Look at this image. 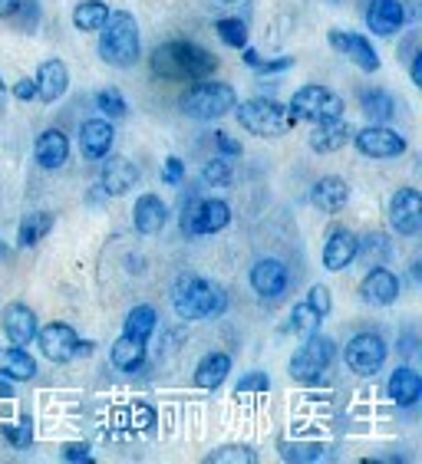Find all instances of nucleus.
<instances>
[{"label": "nucleus", "instance_id": "nucleus-1", "mask_svg": "<svg viewBox=\"0 0 422 464\" xmlns=\"http://www.w3.org/2000/svg\"><path fill=\"white\" fill-rule=\"evenodd\" d=\"M149 66L159 80L169 82H195L208 80L218 70L215 53H208L205 46H198L195 40H165L152 50Z\"/></svg>", "mask_w": 422, "mask_h": 464}, {"label": "nucleus", "instance_id": "nucleus-2", "mask_svg": "<svg viewBox=\"0 0 422 464\" xmlns=\"http://www.w3.org/2000/svg\"><path fill=\"white\" fill-rule=\"evenodd\" d=\"M99 60L113 66V70H132L139 56H142V36H139V24L129 10H116L109 14L103 30H99Z\"/></svg>", "mask_w": 422, "mask_h": 464}, {"label": "nucleus", "instance_id": "nucleus-3", "mask_svg": "<svg viewBox=\"0 0 422 464\" xmlns=\"http://www.w3.org/2000/svg\"><path fill=\"white\" fill-rule=\"evenodd\" d=\"M172 306L179 313V320H208V316H221L228 306L225 290L205 277H179Z\"/></svg>", "mask_w": 422, "mask_h": 464}, {"label": "nucleus", "instance_id": "nucleus-4", "mask_svg": "<svg viewBox=\"0 0 422 464\" xmlns=\"http://www.w3.org/2000/svg\"><path fill=\"white\" fill-rule=\"evenodd\" d=\"M234 106H238V92H234L231 82L211 80V76L208 80H195L179 96V109L189 119H198V122H211V119L228 116Z\"/></svg>", "mask_w": 422, "mask_h": 464}, {"label": "nucleus", "instance_id": "nucleus-5", "mask_svg": "<svg viewBox=\"0 0 422 464\" xmlns=\"http://www.w3.org/2000/svg\"><path fill=\"white\" fill-rule=\"evenodd\" d=\"M231 112L244 132L258 135V139H278V135H288L297 125V119L290 116L288 106H280L278 99H264V96L244 99Z\"/></svg>", "mask_w": 422, "mask_h": 464}, {"label": "nucleus", "instance_id": "nucleus-6", "mask_svg": "<svg viewBox=\"0 0 422 464\" xmlns=\"http://www.w3.org/2000/svg\"><path fill=\"white\" fill-rule=\"evenodd\" d=\"M290 116L297 122H327V119H340L343 116V96L333 92L330 86H320V82H307L290 96Z\"/></svg>", "mask_w": 422, "mask_h": 464}, {"label": "nucleus", "instance_id": "nucleus-7", "mask_svg": "<svg viewBox=\"0 0 422 464\" xmlns=\"http://www.w3.org/2000/svg\"><path fill=\"white\" fill-rule=\"evenodd\" d=\"M333 359H337V343L320 336V333H310V336H304V346L290 356V379L314 385L317 379H324Z\"/></svg>", "mask_w": 422, "mask_h": 464}, {"label": "nucleus", "instance_id": "nucleus-8", "mask_svg": "<svg viewBox=\"0 0 422 464\" xmlns=\"http://www.w3.org/2000/svg\"><path fill=\"white\" fill-rule=\"evenodd\" d=\"M387 356H389V346L379 333H357L347 343V349H343V359H347L350 372L363 375V379H373L379 369L387 366Z\"/></svg>", "mask_w": 422, "mask_h": 464}, {"label": "nucleus", "instance_id": "nucleus-9", "mask_svg": "<svg viewBox=\"0 0 422 464\" xmlns=\"http://www.w3.org/2000/svg\"><path fill=\"white\" fill-rule=\"evenodd\" d=\"M350 142L357 145L359 155H367V159H377V161L399 159V155H406V149H409L406 135L396 132V129H389L387 122H383V125H379V122H369L367 129L353 132Z\"/></svg>", "mask_w": 422, "mask_h": 464}, {"label": "nucleus", "instance_id": "nucleus-10", "mask_svg": "<svg viewBox=\"0 0 422 464\" xmlns=\"http://www.w3.org/2000/svg\"><path fill=\"white\" fill-rule=\"evenodd\" d=\"M228 224H231V205H228L225 198H201L191 211L182 215V231L195 234V237L225 231Z\"/></svg>", "mask_w": 422, "mask_h": 464}, {"label": "nucleus", "instance_id": "nucleus-11", "mask_svg": "<svg viewBox=\"0 0 422 464\" xmlns=\"http://www.w3.org/2000/svg\"><path fill=\"white\" fill-rule=\"evenodd\" d=\"M36 346L44 353L50 362L64 366V362H73L76 359V346H80V336L73 330L70 323H46L44 330H36Z\"/></svg>", "mask_w": 422, "mask_h": 464}, {"label": "nucleus", "instance_id": "nucleus-12", "mask_svg": "<svg viewBox=\"0 0 422 464\" xmlns=\"http://www.w3.org/2000/svg\"><path fill=\"white\" fill-rule=\"evenodd\" d=\"M389 227L403 237H416L422 227V195L419 188H399L389 198Z\"/></svg>", "mask_w": 422, "mask_h": 464}, {"label": "nucleus", "instance_id": "nucleus-13", "mask_svg": "<svg viewBox=\"0 0 422 464\" xmlns=\"http://www.w3.org/2000/svg\"><path fill=\"white\" fill-rule=\"evenodd\" d=\"M327 44L340 56H347L353 66H359L363 72L379 70V53H377V46L369 44V36L353 34V30H330V34H327Z\"/></svg>", "mask_w": 422, "mask_h": 464}, {"label": "nucleus", "instance_id": "nucleus-14", "mask_svg": "<svg viewBox=\"0 0 422 464\" xmlns=\"http://www.w3.org/2000/svg\"><path fill=\"white\" fill-rule=\"evenodd\" d=\"M363 20L373 36H396L409 24V14H406L403 0H369Z\"/></svg>", "mask_w": 422, "mask_h": 464}, {"label": "nucleus", "instance_id": "nucleus-15", "mask_svg": "<svg viewBox=\"0 0 422 464\" xmlns=\"http://www.w3.org/2000/svg\"><path fill=\"white\" fill-rule=\"evenodd\" d=\"M251 286H254V294L260 296V300H278L284 290H288V267H284V260L278 257H260L258 264L251 267Z\"/></svg>", "mask_w": 422, "mask_h": 464}, {"label": "nucleus", "instance_id": "nucleus-16", "mask_svg": "<svg viewBox=\"0 0 422 464\" xmlns=\"http://www.w3.org/2000/svg\"><path fill=\"white\" fill-rule=\"evenodd\" d=\"M0 330L14 346H27V343H34L40 323H36V313L27 304H7L0 310Z\"/></svg>", "mask_w": 422, "mask_h": 464}, {"label": "nucleus", "instance_id": "nucleus-17", "mask_svg": "<svg viewBox=\"0 0 422 464\" xmlns=\"http://www.w3.org/2000/svg\"><path fill=\"white\" fill-rule=\"evenodd\" d=\"M99 185H103L106 195L123 198L139 185V169L129 159H123V155L109 152L106 161H103V171H99Z\"/></svg>", "mask_w": 422, "mask_h": 464}, {"label": "nucleus", "instance_id": "nucleus-18", "mask_svg": "<svg viewBox=\"0 0 422 464\" xmlns=\"http://www.w3.org/2000/svg\"><path fill=\"white\" fill-rule=\"evenodd\" d=\"M359 296H363V304H369V306H393L396 296H399V277H396L389 267L377 264V267L363 277V284H359Z\"/></svg>", "mask_w": 422, "mask_h": 464}, {"label": "nucleus", "instance_id": "nucleus-19", "mask_svg": "<svg viewBox=\"0 0 422 464\" xmlns=\"http://www.w3.org/2000/svg\"><path fill=\"white\" fill-rule=\"evenodd\" d=\"M36 99H44L54 106L56 99H64L66 90H70V70H66L64 60H44L40 63V70H36Z\"/></svg>", "mask_w": 422, "mask_h": 464}, {"label": "nucleus", "instance_id": "nucleus-20", "mask_svg": "<svg viewBox=\"0 0 422 464\" xmlns=\"http://www.w3.org/2000/svg\"><path fill=\"white\" fill-rule=\"evenodd\" d=\"M113 142H116V129H113L109 119H86L80 125V149L86 159H106L113 152Z\"/></svg>", "mask_w": 422, "mask_h": 464}, {"label": "nucleus", "instance_id": "nucleus-21", "mask_svg": "<svg viewBox=\"0 0 422 464\" xmlns=\"http://www.w3.org/2000/svg\"><path fill=\"white\" fill-rule=\"evenodd\" d=\"M34 159H36V165L46 171L64 169L66 159H70V139H66L60 129H44L34 142Z\"/></svg>", "mask_w": 422, "mask_h": 464}, {"label": "nucleus", "instance_id": "nucleus-22", "mask_svg": "<svg viewBox=\"0 0 422 464\" xmlns=\"http://www.w3.org/2000/svg\"><path fill=\"white\" fill-rule=\"evenodd\" d=\"M353 139V125L347 119H327V122H317L307 145L314 149L317 155H330V152H340L343 145Z\"/></svg>", "mask_w": 422, "mask_h": 464}, {"label": "nucleus", "instance_id": "nucleus-23", "mask_svg": "<svg viewBox=\"0 0 422 464\" xmlns=\"http://www.w3.org/2000/svg\"><path fill=\"white\" fill-rule=\"evenodd\" d=\"M357 260V234L350 227H333L324 241V267L327 270H347Z\"/></svg>", "mask_w": 422, "mask_h": 464}, {"label": "nucleus", "instance_id": "nucleus-24", "mask_svg": "<svg viewBox=\"0 0 422 464\" xmlns=\"http://www.w3.org/2000/svg\"><path fill=\"white\" fill-rule=\"evenodd\" d=\"M387 395H389V402L399 405V409H413L422 399V375L416 372L413 366L393 369L387 382Z\"/></svg>", "mask_w": 422, "mask_h": 464}, {"label": "nucleus", "instance_id": "nucleus-25", "mask_svg": "<svg viewBox=\"0 0 422 464\" xmlns=\"http://www.w3.org/2000/svg\"><path fill=\"white\" fill-rule=\"evenodd\" d=\"M169 221V205L159 195H139L132 208V224L139 234H159Z\"/></svg>", "mask_w": 422, "mask_h": 464}, {"label": "nucleus", "instance_id": "nucleus-26", "mask_svg": "<svg viewBox=\"0 0 422 464\" xmlns=\"http://www.w3.org/2000/svg\"><path fill=\"white\" fill-rule=\"evenodd\" d=\"M310 201H314L317 211L337 215V211L350 201V185L343 179H337V175H324V179L314 185V191H310Z\"/></svg>", "mask_w": 422, "mask_h": 464}, {"label": "nucleus", "instance_id": "nucleus-27", "mask_svg": "<svg viewBox=\"0 0 422 464\" xmlns=\"http://www.w3.org/2000/svg\"><path fill=\"white\" fill-rule=\"evenodd\" d=\"M0 375L10 382H30L36 375V359L20 346L0 349Z\"/></svg>", "mask_w": 422, "mask_h": 464}, {"label": "nucleus", "instance_id": "nucleus-28", "mask_svg": "<svg viewBox=\"0 0 422 464\" xmlns=\"http://www.w3.org/2000/svg\"><path fill=\"white\" fill-rule=\"evenodd\" d=\"M228 372H231V356L228 353H208L195 366V385L211 392V389H218V385L225 382Z\"/></svg>", "mask_w": 422, "mask_h": 464}, {"label": "nucleus", "instance_id": "nucleus-29", "mask_svg": "<svg viewBox=\"0 0 422 464\" xmlns=\"http://www.w3.org/2000/svg\"><path fill=\"white\" fill-rule=\"evenodd\" d=\"M109 359H113V366L119 372H139L145 366V343L142 340H132V336H119L109 349Z\"/></svg>", "mask_w": 422, "mask_h": 464}, {"label": "nucleus", "instance_id": "nucleus-30", "mask_svg": "<svg viewBox=\"0 0 422 464\" xmlns=\"http://www.w3.org/2000/svg\"><path fill=\"white\" fill-rule=\"evenodd\" d=\"M109 14H113V10H109L106 0H80V4L73 7V27L80 30V34H99Z\"/></svg>", "mask_w": 422, "mask_h": 464}, {"label": "nucleus", "instance_id": "nucleus-31", "mask_svg": "<svg viewBox=\"0 0 422 464\" xmlns=\"http://www.w3.org/2000/svg\"><path fill=\"white\" fill-rule=\"evenodd\" d=\"M359 109H363V116H367L369 122L383 125L396 116V99L389 96L387 90H367V92H359Z\"/></svg>", "mask_w": 422, "mask_h": 464}, {"label": "nucleus", "instance_id": "nucleus-32", "mask_svg": "<svg viewBox=\"0 0 422 464\" xmlns=\"http://www.w3.org/2000/svg\"><path fill=\"white\" fill-rule=\"evenodd\" d=\"M50 231H54V215H50V211H34V215H27L20 221L17 244L20 247H36Z\"/></svg>", "mask_w": 422, "mask_h": 464}, {"label": "nucleus", "instance_id": "nucleus-33", "mask_svg": "<svg viewBox=\"0 0 422 464\" xmlns=\"http://www.w3.org/2000/svg\"><path fill=\"white\" fill-rule=\"evenodd\" d=\"M155 326H159V313H155L149 304H142V306H132V310L126 313L123 333H126V336H132V340L145 343L155 333Z\"/></svg>", "mask_w": 422, "mask_h": 464}, {"label": "nucleus", "instance_id": "nucleus-34", "mask_svg": "<svg viewBox=\"0 0 422 464\" xmlns=\"http://www.w3.org/2000/svg\"><path fill=\"white\" fill-rule=\"evenodd\" d=\"M393 254V244L387 241V234L379 231H369L367 237H357V257H363L367 267H377L383 260Z\"/></svg>", "mask_w": 422, "mask_h": 464}, {"label": "nucleus", "instance_id": "nucleus-35", "mask_svg": "<svg viewBox=\"0 0 422 464\" xmlns=\"http://www.w3.org/2000/svg\"><path fill=\"white\" fill-rule=\"evenodd\" d=\"M288 330L297 333V336H310V333H320V323H324V316L317 310H310L307 304H297L294 310H290L288 316Z\"/></svg>", "mask_w": 422, "mask_h": 464}, {"label": "nucleus", "instance_id": "nucleus-36", "mask_svg": "<svg viewBox=\"0 0 422 464\" xmlns=\"http://www.w3.org/2000/svg\"><path fill=\"white\" fill-rule=\"evenodd\" d=\"M215 34H218V40L225 46H231V50H244V46H248V27H244V20H238V17L215 20Z\"/></svg>", "mask_w": 422, "mask_h": 464}, {"label": "nucleus", "instance_id": "nucleus-37", "mask_svg": "<svg viewBox=\"0 0 422 464\" xmlns=\"http://www.w3.org/2000/svg\"><path fill=\"white\" fill-rule=\"evenodd\" d=\"M96 106H99V112H103V119H123L129 112L126 96H123L119 90H99Z\"/></svg>", "mask_w": 422, "mask_h": 464}, {"label": "nucleus", "instance_id": "nucleus-38", "mask_svg": "<svg viewBox=\"0 0 422 464\" xmlns=\"http://www.w3.org/2000/svg\"><path fill=\"white\" fill-rule=\"evenodd\" d=\"M201 181L211 188H225L231 181V161L225 155H215L211 161H205V169H201Z\"/></svg>", "mask_w": 422, "mask_h": 464}, {"label": "nucleus", "instance_id": "nucleus-39", "mask_svg": "<svg viewBox=\"0 0 422 464\" xmlns=\"http://www.w3.org/2000/svg\"><path fill=\"white\" fill-rule=\"evenodd\" d=\"M0 438L14 448H27L30 441H34V421L24 415V419L14 421V425H0Z\"/></svg>", "mask_w": 422, "mask_h": 464}, {"label": "nucleus", "instance_id": "nucleus-40", "mask_svg": "<svg viewBox=\"0 0 422 464\" xmlns=\"http://www.w3.org/2000/svg\"><path fill=\"white\" fill-rule=\"evenodd\" d=\"M208 461H244V464H251L254 461V451L251 448H244V445H228V448H218V451H211L208 455Z\"/></svg>", "mask_w": 422, "mask_h": 464}, {"label": "nucleus", "instance_id": "nucleus-41", "mask_svg": "<svg viewBox=\"0 0 422 464\" xmlns=\"http://www.w3.org/2000/svg\"><path fill=\"white\" fill-rule=\"evenodd\" d=\"M310 310H317L320 316H330V306H333V300H330V290H327L324 284H314L310 290H307V300H304Z\"/></svg>", "mask_w": 422, "mask_h": 464}, {"label": "nucleus", "instance_id": "nucleus-42", "mask_svg": "<svg viewBox=\"0 0 422 464\" xmlns=\"http://www.w3.org/2000/svg\"><path fill=\"white\" fill-rule=\"evenodd\" d=\"M270 389V379L268 372H248L244 379H238V385H234V395H244V392H268Z\"/></svg>", "mask_w": 422, "mask_h": 464}, {"label": "nucleus", "instance_id": "nucleus-43", "mask_svg": "<svg viewBox=\"0 0 422 464\" xmlns=\"http://www.w3.org/2000/svg\"><path fill=\"white\" fill-rule=\"evenodd\" d=\"M320 451H324L320 445H284V458H290V461H317Z\"/></svg>", "mask_w": 422, "mask_h": 464}, {"label": "nucleus", "instance_id": "nucleus-44", "mask_svg": "<svg viewBox=\"0 0 422 464\" xmlns=\"http://www.w3.org/2000/svg\"><path fill=\"white\" fill-rule=\"evenodd\" d=\"M182 179H185V161L169 155V159H165V169H162V181L165 185H179Z\"/></svg>", "mask_w": 422, "mask_h": 464}, {"label": "nucleus", "instance_id": "nucleus-45", "mask_svg": "<svg viewBox=\"0 0 422 464\" xmlns=\"http://www.w3.org/2000/svg\"><path fill=\"white\" fill-rule=\"evenodd\" d=\"M64 461H83V464H90L93 461L90 445H86V441H70V445H64Z\"/></svg>", "mask_w": 422, "mask_h": 464}, {"label": "nucleus", "instance_id": "nucleus-46", "mask_svg": "<svg viewBox=\"0 0 422 464\" xmlns=\"http://www.w3.org/2000/svg\"><path fill=\"white\" fill-rule=\"evenodd\" d=\"M215 145H218V152L225 155V159H238V155H241V145L234 142L228 132H221V129L215 132Z\"/></svg>", "mask_w": 422, "mask_h": 464}, {"label": "nucleus", "instance_id": "nucleus-47", "mask_svg": "<svg viewBox=\"0 0 422 464\" xmlns=\"http://www.w3.org/2000/svg\"><path fill=\"white\" fill-rule=\"evenodd\" d=\"M14 99H20V102H30V99H36V80H34V76H24V80L14 82Z\"/></svg>", "mask_w": 422, "mask_h": 464}, {"label": "nucleus", "instance_id": "nucleus-48", "mask_svg": "<svg viewBox=\"0 0 422 464\" xmlns=\"http://www.w3.org/2000/svg\"><path fill=\"white\" fill-rule=\"evenodd\" d=\"M294 66V56H280V60H258V66L254 70L258 72H284Z\"/></svg>", "mask_w": 422, "mask_h": 464}, {"label": "nucleus", "instance_id": "nucleus-49", "mask_svg": "<svg viewBox=\"0 0 422 464\" xmlns=\"http://www.w3.org/2000/svg\"><path fill=\"white\" fill-rule=\"evenodd\" d=\"M17 10H20V0H0V20L17 17Z\"/></svg>", "mask_w": 422, "mask_h": 464}, {"label": "nucleus", "instance_id": "nucleus-50", "mask_svg": "<svg viewBox=\"0 0 422 464\" xmlns=\"http://www.w3.org/2000/svg\"><path fill=\"white\" fill-rule=\"evenodd\" d=\"M409 76H413V86H422V53H416L409 63Z\"/></svg>", "mask_w": 422, "mask_h": 464}, {"label": "nucleus", "instance_id": "nucleus-51", "mask_svg": "<svg viewBox=\"0 0 422 464\" xmlns=\"http://www.w3.org/2000/svg\"><path fill=\"white\" fill-rule=\"evenodd\" d=\"M7 399H14V385H10V379L0 375V402H7Z\"/></svg>", "mask_w": 422, "mask_h": 464}, {"label": "nucleus", "instance_id": "nucleus-52", "mask_svg": "<svg viewBox=\"0 0 422 464\" xmlns=\"http://www.w3.org/2000/svg\"><path fill=\"white\" fill-rule=\"evenodd\" d=\"M0 257H4V244H0Z\"/></svg>", "mask_w": 422, "mask_h": 464}, {"label": "nucleus", "instance_id": "nucleus-53", "mask_svg": "<svg viewBox=\"0 0 422 464\" xmlns=\"http://www.w3.org/2000/svg\"><path fill=\"white\" fill-rule=\"evenodd\" d=\"M225 4H234V0H225Z\"/></svg>", "mask_w": 422, "mask_h": 464}]
</instances>
